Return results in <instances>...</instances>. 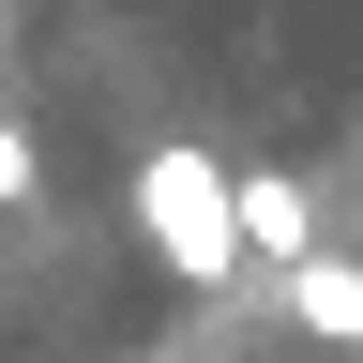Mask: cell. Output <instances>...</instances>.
<instances>
[{
  "mask_svg": "<svg viewBox=\"0 0 363 363\" xmlns=\"http://www.w3.org/2000/svg\"><path fill=\"white\" fill-rule=\"evenodd\" d=\"M152 363H182V348H152Z\"/></svg>",
  "mask_w": 363,
  "mask_h": 363,
  "instance_id": "5b68a950",
  "label": "cell"
},
{
  "mask_svg": "<svg viewBox=\"0 0 363 363\" xmlns=\"http://www.w3.org/2000/svg\"><path fill=\"white\" fill-rule=\"evenodd\" d=\"M136 242H152L167 288L257 272V242H242V167H227L212 136H152V152H136Z\"/></svg>",
  "mask_w": 363,
  "mask_h": 363,
  "instance_id": "6da1fadb",
  "label": "cell"
},
{
  "mask_svg": "<svg viewBox=\"0 0 363 363\" xmlns=\"http://www.w3.org/2000/svg\"><path fill=\"white\" fill-rule=\"evenodd\" d=\"M242 242H257V272H303L318 257V212H303L288 167H242Z\"/></svg>",
  "mask_w": 363,
  "mask_h": 363,
  "instance_id": "3957f363",
  "label": "cell"
},
{
  "mask_svg": "<svg viewBox=\"0 0 363 363\" xmlns=\"http://www.w3.org/2000/svg\"><path fill=\"white\" fill-rule=\"evenodd\" d=\"M16 16H30V0H16Z\"/></svg>",
  "mask_w": 363,
  "mask_h": 363,
  "instance_id": "8992f818",
  "label": "cell"
},
{
  "mask_svg": "<svg viewBox=\"0 0 363 363\" xmlns=\"http://www.w3.org/2000/svg\"><path fill=\"white\" fill-rule=\"evenodd\" d=\"M30 182H45V152H30V121L0 106V212H30Z\"/></svg>",
  "mask_w": 363,
  "mask_h": 363,
  "instance_id": "277c9868",
  "label": "cell"
},
{
  "mask_svg": "<svg viewBox=\"0 0 363 363\" xmlns=\"http://www.w3.org/2000/svg\"><path fill=\"white\" fill-rule=\"evenodd\" d=\"M272 288H288V333H318V348H363V257H333V242H318L303 272H272Z\"/></svg>",
  "mask_w": 363,
  "mask_h": 363,
  "instance_id": "7a4b0ae2",
  "label": "cell"
}]
</instances>
